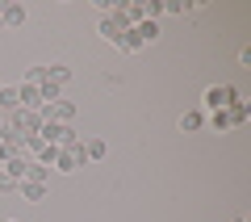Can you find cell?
I'll return each mask as SVG.
<instances>
[{
  "label": "cell",
  "mask_w": 251,
  "mask_h": 222,
  "mask_svg": "<svg viewBox=\"0 0 251 222\" xmlns=\"http://www.w3.org/2000/svg\"><path fill=\"white\" fill-rule=\"evenodd\" d=\"M239 101V88L234 84H209L205 97H201V113H214V109H230Z\"/></svg>",
  "instance_id": "obj_1"
},
{
  "label": "cell",
  "mask_w": 251,
  "mask_h": 222,
  "mask_svg": "<svg viewBox=\"0 0 251 222\" xmlns=\"http://www.w3.org/2000/svg\"><path fill=\"white\" fill-rule=\"evenodd\" d=\"M126 29H130V21H126V13H122V9H109L105 17H100V38H105V42H113V46H117Z\"/></svg>",
  "instance_id": "obj_2"
},
{
  "label": "cell",
  "mask_w": 251,
  "mask_h": 222,
  "mask_svg": "<svg viewBox=\"0 0 251 222\" xmlns=\"http://www.w3.org/2000/svg\"><path fill=\"white\" fill-rule=\"evenodd\" d=\"M80 155H84V164H100V160L109 155V142H105V139H84Z\"/></svg>",
  "instance_id": "obj_3"
},
{
  "label": "cell",
  "mask_w": 251,
  "mask_h": 222,
  "mask_svg": "<svg viewBox=\"0 0 251 222\" xmlns=\"http://www.w3.org/2000/svg\"><path fill=\"white\" fill-rule=\"evenodd\" d=\"M17 193L25 197V201H46V193H50V185H38V180H17Z\"/></svg>",
  "instance_id": "obj_4"
},
{
  "label": "cell",
  "mask_w": 251,
  "mask_h": 222,
  "mask_svg": "<svg viewBox=\"0 0 251 222\" xmlns=\"http://www.w3.org/2000/svg\"><path fill=\"white\" fill-rule=\"evenodd\" d=\"M180 130H184V134L205 130V113H201V109H184V113H180Z\"/></svg>",
  "instance_id": "obj_5"
},
{
  "label": "cell",
  "mask_w": 251,
  "mask_h": 222,
  "mask_svg": "<svg viewBox=\"0 0 251 222\" xmlns=\"http://www.w3.org/2000/svg\"><path fill=\"white\" fill-rule=\"evenodd\" d=\"M17 109H21V97H17V88L0 84V113L9 117V113H17Z\"/></svg>",
  "instance_id": "obj_6"
},
{
  "label": "cell",
  "mask_w": 251,
  "mask_h": 222,
  "mask_svg": "<svg viewBox=\"0 0 251 222\" xmlns=\"http://www.w3.org/2000/svg\"><path fill=\"white\" fill-rule=\"evenodd\" d=\"M0 17H4V26H25V4H0Z\"/></svg>",
  "instance_id": "obj_7"
},
{
  "label": "cell",
  "mask_w": 251,
  "mask_h": 222,
  "mask_svg": "<svg viewBox=\"0 0 251 222\" xmlns=\"http://www.w3.org/2000/svg\"><path fill=\"white\" fill-rule=\"evenodd\" d=\"M205 126H214L218 134H222V130H234V122H230V109H214V113H205Z\"/></svg>",
  "instance_id": "obj_8"
},
{
  "label": "cell",
  "mask_w": 251,
  "mask_h": 222,
  "mask_svg": "<svg viewBox=\"0 0 251 222\" xmlns=\"http://www.w3.org/2000/svg\"><path fill=\"white\" fill-rule=\"evenodd\" d=\"M134 34L143 38V46L159 42V21H138V26H134Z\"/></svg>",
  "instance_id": "obj_9"
},
{
  "label": "cell",
  "mask_w": 251,
  "mask_h": 222,
  "mask_svg": "<svg viewBox=\"0 0 251 222\" xmlns=\"http://www.w3.org/2000/svg\"><path fill=\"white\" fill-rule=\"evenodd\" d=\"M21 180H38V185H50V168L46 164H38V160H29V168H25V176Z\"/></svg>",
  "instance_id": "obj_10"
},
{
  "label": "cell",
  "mask_w": 251,
  "mask_h": 222,
  "mask_svg": "<svg viewBox=\"0 0 251 222\" xmlns=\"http://www.w3.org/2000/svg\"><path fill=\"white\" fill-rule=\"evenodd\" d=\"M46 71H50V84H72V67H67V63H46Z\"/></svg>",
  "instance_id": "obj_11"
},
{
  "label": "cell",
  "mask_w": 251,
  "mask_h": 222,
  "mask_svg": "<svg viewBox=\"0 0 251 222\" xmlns=\"http://www.w3.org/2000/svg\"><path fill=\"white\" fill-rule=\"evenodd\" d=\"M117 51H126V55H138V51H143V38L134 34V26H130V29L122 34V42H117Z\"/></svg>",
  "instance_id": "obj_12"
},
{
  "label": "cell",
  "mask_w": 251,
  "mask_h": 222,
  "mask_svg": "<svg viewBox=\"0 0 251 222\" xmlns=\"http://www.w3.org/2000/svg\"><path fill=\"white\" fill-rule=\"evenodd\" d=\"M247 117H251V105H247V101L239 97V101H234V105H230V122H234V126H243V122H247Z\"/></svg>",
  "instance_id": "obj_13"
},
{
  "label": "cell",
  "mask_w": 251,
  "mask_h": 222,
  "mask_svg": "<svg viewBox=\"0 0 251 222\" xmlns=\"http://www.w3.org/2000/svg\"><path fill=\"white\" fill-rule=\"evenodd\" d=\"M163 13H176V17H188V13H193V4H184V0H168V4H163Z\"/></svg>",
  "instance_id": "obj_14"
},
{
  "label": "cell",
  "mask_w": 251,
  "mask_h": 222,
  "mask_svg": "<svg viewBox=\"0 0 251 222\" xmlns=\"http://www.w3.org/2000/svg\"><path fill=\"white\" fill-rule=\"evenodd\" d=\"M13 189H17V180H13V176H9V172L0 168V193H13Z\"/></svg>",
  "instance_id": "obj_15"
},
{
  "label": "cell",
  "mask_w": 251,
  "mask_h": 222,
  "mask_svg": "<svg viewBox=\"0 0 251 222\" xmlns=\"http://www.w3.org/2000/svg\"><path fill=\"white\" fill-rule=\"evenodd\" d=\"M0 126H4V113H0Z\"/></svg>",
  "instance_id": "obj_16"
},
{
  "label": "cell",
  "mask_w": 251,
  "mask_h": 222,
  "mask_svg": "<svg viewBox=\"0 0 251 222\" xmlns=\"http://www.w3.org/2000/svg\"><path fill=\"white\" fill-rule=\"evenodd\" d=\"M0 26H4V17H0Z\"/></svg>",
  "instance_id": "obj_17"
},
{
  "label": "cell",
  "mask_w": 251,
  "mask_h": 222,
  "mask_svg": "<svg viewBox=\"0 0 251 222\" xmlns=\"http://www.w3.org/2000/svg\"><path fill=\"white\" fill-rule=\"evenodd\" d=\"M234 222H243V218H234Z\"/></svg>",
  "instance_id": "obj_18"
},
{
  "label": "cell",
  "mask_w": 251,
  "mask_h": 222,
  "mask_svg": "<svg viewBox=\"0 0 251 222\" xmlns=\"http://www.w3.org/2000/svg\"><path fill=\"white\" fill-rule=\"evenodd\" d=\"M9 222H17V218H9Z\"/></svg>",
  "instance_id": "obj_19"
}]
</instances>
